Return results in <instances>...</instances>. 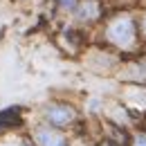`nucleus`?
Returning a JSON list of instances; mask_svg holds the SVG:
<instances>
[{"instance_id":"f257e3e1","label":"nucleus","mask_w":146,"mask_h":146,"mask_svg":"<svg viewBox=\"0 0 146 146\" xmlns=\"http://www.w3.org/2000/svg\"><path fill=\"white\" fill-rule=\"evenodd\" d=\"M110 38L117 40V43H121V45L130 43V38H133V25H130V20H117L110 27Z\"/></svg>"},{"instance_id":"f03ea898","label":"nucleus","mask_w":146,"mask_h":146,"mask_svg":"<svg viewBox=\"0 0 146 146\" xmlns=\"http://www.w3.org/2000/svg\"><path fill=\"white\" fill-rule=\"evenodd\" d=\"M36 144L38 146H65V139L61 133H56L52 128H40L36 130Z\"/></svg>"},{"instance_id":"7ed1b4c3","label":"nucleus","mask_w":146,"mask_h":146,"mask_svg":"<svg viewBox=\"0 0 146 146\" xmlns=\"http://www.w3.org/2000/svg\"><path fill=\"white\" fill-rule=\"evenodd\" d=\"M47 119L54 126H63V124H68L72 119V112L68 108H63V106H52V108H47Z\"/></svg>"},{"instance_id":"20e7f679","label":"nucleus","mask_w":146,"mask_h":146,"mask_svg":"<svg viewBox=\"0 0 146 146\" xmlns=\"http://www.w3.org/2000/svg\"><path fill=\"white\" fill-rule=\"evenodd\" d=\"M16 119H18V108H7L5 112H0V126L11 124V121H16Z\"/></svg>"},{"instance_id":"39448f33","label":"nucleus","mask_w":146,"mask_h":146,"mask_svg":"<svg viewBox=\"0 0 146 146\" xmlns=\"http://www.w3.org/2000/svg\"><path fill=\"white\" fill-rule=\"evenodd\" d=\"M94 14H97V7H94V5H83V7H81V11H79V16H81V18H90V16H94Z\"/></svg>"},{"instance_id":"423d86ee","label":"nucleus","mask_w":146,"mask_h":146,"mask_svg":"<svg viewBox=\"0 0 146 146\" xmlns=\"http://www.w3.org/2000/svg\"><path fill=\"white\" fill-rule=\"evenodd\" d=\"M135 146H146V137H137V142H135Z\"/></svg>"},{"instance_id":"0eeeda50","label":"nucleus","mask_w":146,"mask_h":146,"mask_svg":"<svg viewBox=\"0 0 146 146\" xmlns=\"http://www.w3.org/2000/svg\"><path fill=\"white\" fill-rule=\"evenodd\" d=\"M61 5H63V7H72L74 0H61Z\"/></svg>"},{"instance_id":"6e6552de","label":"nucleus","mask_w":146,"mask_h":146,"mask_svg":"<svg viewBox=\"0 0 146 146\" xmlns=\"http://www.w3.org/2000/svg\"><path fill=\"white\" fill-rule=\"evenodd\" d=\"M7 146H14V144H7Z\"/></svg>"}]
</instances>
